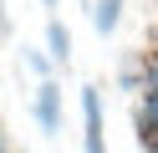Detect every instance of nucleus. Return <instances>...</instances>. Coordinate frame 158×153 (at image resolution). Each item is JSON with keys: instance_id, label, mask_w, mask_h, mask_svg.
Instances as JSON below:
<instances>
[{"instance_id": "obj_1", "label": "nucleus", "mask_w": 158, "mask_h": 153, "mask_svg": "<svg viewBox=\"0 0 158 153\" xmlns=\"http://www.w3.org/2000/svg\"><path fill=\"white\" fill-rule=\"evenodd\" d=\"M31 112H36V128H41L46 138H61V122H66V107H61V87H56V77L36 87V97H31Z\"/></svg>"}, {"instance_id": "obj_2", "label": "nucleus", "mask_w": 158, "mask_h": 153, "mask_svg": "<svg viewBox=\"0 0 158 153\" xmlns=\"http://www.w3.org/2000/svg\"><path fill=\"white\" fill-rule=\"evenodd\" d=\"M82 122H87L82 153H107V138H102V92L97 87H82Z\"/></svg>"}, {"instance_id": "obj_3", "label": "nucleus", "mask_w": 158, "mask_h": 153, "mask_svg": "<svg viewBox=\"0 0 158 153\" xmlns=\"http://www.w3.org/2000/svg\"><path fill=\"white\" fill-rule=\"evenodd\" d=\"M46 51H51L56 66H66V61H72V31H66V20H61V15L46 20Z\"/></svg>"}, {"instance_id": "obj_4", "label": "nucleus", "mask_w": 158, "mask_h": 153, "mask_svg": "<svg viewBox=\"0 0 158 153\" xmlns=\"http://www.w3.org/2000/svg\"><path fill=\"white\" fill-rule=\"evenodd\" d=\"M123 5H127V0H97V10H92V31H97V36H112V31H117Z\"/></svg>"}, {"instance_id": "obj_5", "label": "nucleus", "mask_w": 158, "mask_h": 153, "mask_svg": "<svg viewBox=\"0 0 158 153\" xmlns=\"http://www.w3.org/2000/svg\"><path fill=\"white\" fill-rule=\"evenodd\" d=\"M21 61H26V71H36L41 82H51V77H56V61L46 56L41 46H21Z\"/></svg>"}, {"instance_id": "obj_6", "label": "nucleus", "mask_w": 158, "mask_h": 153, "mask_svg": "<svg viewBox=\"0 0 158 153\" xmlns=\"http://www.w3.org/2000/svg\"><path fill=\"white\" fill-rule=\"evenodd\" d=\"M138 112H143V117L158 128V87H148V97H143V107H138Z\"/></svg>"}, {"instance_id": "obj_7", "label": "nucleus", "mask_w": 158, "mask_h": 153, "mask_svg": "<svg viewBox=\"0 0 158 153\" xmlns=\"http://www.w3.org/2000/svg\"><path fill=\"white\" fill-rule=\"evenodd\" d=\"M117 82H123V87H127V92H133V87H138V66H133V61H127V66H123V77H117Z\"/></svg>"}, {"instance_id": "obj_8", "label": "nucleus", "mask_w": 158, "mask_h": 153, "mask_svg": "<svg viewBox=\"0 0 158 153\" xmlns=\"http://www.w3.org/2000/svg\"><path fill=\"white\" fill-rule=\"evenodd\" d=\"M0 31H5V0H0Z\"/></svg>"}, {"instance_id": "obj_9", "label": "nucleus", "mask_w": 158, "mask_h": 153, "mask_svg": "<svg viewBox=\"0 0 158 153\" xmlns=\"http://www.w3.org/2000/svg\"><path fill=\"white\" fill-rule=\"evenodd\" d=\"M0 153H10V148H5V128H0Z\"/></svg>"}, {"instance_id": "obj_10", "label": "nucleus", "mask_w": 158, "mask_h": 153, "mask_svg": "<svg viewBox=\"0 0 158 153\" xmlns=\"http://www.w3.org/2000/svg\"><path fill=\"white\" fill-rule=\"evenodd\" d=\"M41 5H46V10H56V0H41Z\"/></svg>"}]
</instances>
